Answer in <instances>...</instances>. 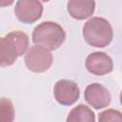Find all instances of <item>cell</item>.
Returning a JSON list of instances; mask_svg holds the SVG:
<instances>
[{"label": "cell", "mask_w": 122, "mask_h": 122, "mask_svg": "<svg viewBox=\"0 0 122 122\" xmlns=\"http://www.w3.org/2000/svg\"><path fill=\"white\" fill-rule=\"evenodd\" d=\"M29 36L24 31L15 30L0 37V68L11 66L17 57L26 53Z\"/></svg>", "instance_id": "6da1fadb"}, {"label": "cell", "mask_w": 122, "mask_h": 122, "mask_svg": "<svg viewBox=\"0 0 122 122\" xmlns=\"http://www.w3.org/2000/svg\"><path fill=\"white\" fill-rule=\"evenodd\" d=\"M32 42L49 51L58 49L66 39V32L61 25L53 21H44L33 29Z\"/></svg>", "instance_id": "7a4b0ae2"}, {"label": "cell", "mask_w": 122, "mask_h": 122, "mask_svg": "<svg viewBox=\"0 0 122 122\" xmlns=\"http://www.w3.org/2000/svg\"><path fill=\"white\" fill-rule=\"evenodd\" d=\"M83 37L92 47L104 48L113 37V30L110 22L103 17H92L83 27Z\"/></svg>", "instance_id": "3957f363"}, {"label": "cell", "mask_w": 122, "mask_h": 122, "mask_svg": "<svg viewBox=\"0 0 122 122\" xmlns=\"http://www.w3.org/2000/svg\"><path fill=\"white\" fill-rule=\"evenodd\" d=\"M27 68L33 72H44L48 71L53 61L51 51L41 46L30 47L25 54L24 58Z\"/></svg>", "instance_id": "277c9868"}, {"label": "cell", "mask_w": 122, "mask_h": 122, "mask_svg": "<svg viewBox=\"0 0 122 122\" xmlns=\"http://www.w3.org/2000/svg\"><path fill=\"white\" fill-rule=\"evenodd\" d=\"M43 13V6L38 0H18L14 7L16 18L24 24L36 22Z\"/></svg>", "instance_id": "5b68a950"}, {"label": "cell", "mask_w": 122, "mask_h": 122, "mask_svg": "<svg viewBox=\"0 0 122 122\" xmlns=\"http://www.w3.org/2000/svg\"><path fill=\"white\" fill-rule=\"evenodd\" d=\"M53 94L55 100L60 105L71 106L79 99L80 90L74 81L61 79L55 83L53 87Z\"/></svg>", "instance_id": "8992f818"}, {"label": "cell", "mask_w": 122, "mask_h": 122, "mask_svg": "<svg viewBox=\"0 0 122 122\" xmlns=\"http://www.w3.org/2000/svg\"><path fill=\"white\" fill-rule=\"evenodd\" d=\"M84 98L90 106L95 110H100L110 105L112 96L105 86L99 83H92L85 89Z\"/></svg>", "instance_id": "52a82bcc"}, {"label": "cell", "mask_w": 122, "mask_h": 122, "mask_svg": "<svg viewBox=\"0 0 122 122\" xmlns=\"http://www.w3.org/2000/svg\"><path fill=\"white\" fill-rule=\"evenodd\" d=\"M86 69L94 75H105L112 71L113 62L110 55L104 51L90 53L85 61Z\"/></svg>", "instance_id": "ba28073f"}, {"label": "cell", "mask_w": 122, "mask_h": 122, "mask_svg": "<svg viewBox=\"0 0 122 122\" xmlns=\"http://www.w3.org/2000/svg\"><path fill=\"white\" fill-rule=\"evenodd\" d=\"M69 14L76 20L91 17L95 10L94 0H69L67 5Z\"/></svg>", "instance_id": "9c48e42d"}, {"label": "cell", "mask_w": 122, "mask_h": 122, "mask_svg": "<svg viewBox=\"0 0 122 122\" xmlns=\"http://www.w3.org/2000/svg\"><path fill=\"white\" fill-rule=\"evenodd\" d=\"M68 122H94V112L86 105L79 104L74 107L68 114Z\"/></svg>", "instance_id": "30bf717a"}, {"label": "cell", "mask_w": 122, "mask_h": 122, "mask_svg": "<svg viewBox=\"0 0 122 122\" xmlns=\"http://www.w3.org/2000/svg\"><path fill=\"white\" fill-rule=\"evenodd\" d=\"M14 119V107L6 97L0 98V122H12Z\"/></svg>", "instance_id": "8fae6325"}, {"label": "cell", "mask_w": 122, "mask_h": 122, "mask_svg": "<svg viewBox=\"0 0 122 122\" xmlns=\"http://www.w3.org/2000/svg\"><path fill=\"white\" fill-rule=\"evenodd\" d=\"M98 120L100 122H106V121H122L121 112L117 110L109 109L104 112H101L98 115Z\"/></svg>", "instance_id": "7c38bea8"}, {"label": "cell", "mask_w": 122, "mask_h": 122, "mask_svg": "<svg viewBox=\"0 0 122 122\" xmlns=\"http://www.w3.org/2000/svg\"><path fill=\"white\" fill-rule=\"evenodd\" d=\"M13 2H14V0H0V8L9 7V6L12 5Z\"/></svg>", "instance_id": "4fadbf2b"}, {"label": "cell", "mask_w": 122, "mask_h": 122, "mask_svg": "<svg viewBox=\"0 0 122 122\" xmlns=\"http://www.w3.org/2000/svg\"><path fill=\"white\" fill-rule=\"evenodd\" d=\"M42 1H43V2H49L50 0H42Z\"/></svg>", "instance_id": "5bb4252c"}]
</instances>
